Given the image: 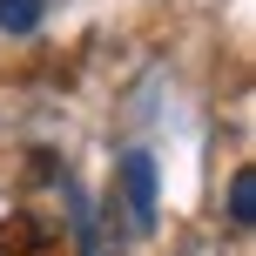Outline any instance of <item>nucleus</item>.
<instances>
[{"instance_id":"1","label":"nucleus","mask_w":256,"mask_h":256,"mask_svg":"<svg viewBox=\"0 0 256 256\" xmlns=\"http://www.w3.org/2000/svg\"><path fill=\"white\" fill-rule=\"evenodd\" d=\"M122 209H128V230L135 236H155V222H162V189H155V155L148 148L122 155Z\"/></svg>"},{"instance_id":"3","label":"nucleus","mask_w":256,"mask_h":256,"mask_svg":"<svg viewBox=\"0 0 256 256\" xmlns=\"http://www.w3.org/2000/svg\"><path fill=\"white\" fill-rule=\"evenodd\" d=\"M48 0H0V34H34Z\"/></svg>"},{"instance_id":"2","label":"nucleus","mask_w":256,"mask_h":256,"mask_svg":"<svg viewBox=\"0 0 256 256\" xmlns=\"http://www.w3.org/2000/svg\"><path fill=\"white\" fill-rule=\"evenodd\" d=\"M230 222H236V230H250V222H256V176H250V168H236V176H230Z\"/></svg>"}]
</instances>
